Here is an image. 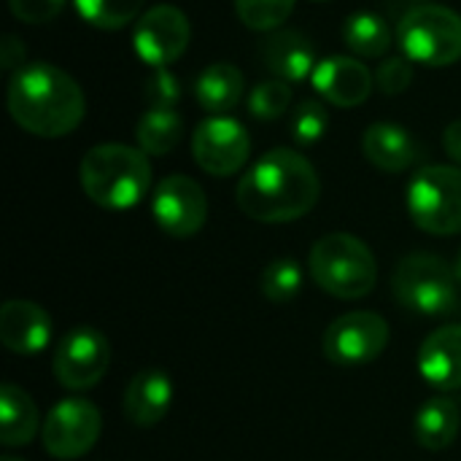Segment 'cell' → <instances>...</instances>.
I'll use <instances>...</instances> for the list:
<instances>
[{"mask_svg":"<svg viewBox=\"0 0 461 461\" xmlns=\"http://www.w3.org/2000/svg\"><path fill=\"white\" fill-rule=\"evenodd\" d=\"M8 8L24 24H46L65 8V0H8Z\"/></svg>","mask_w":461,"mask_h":461,"instance_id":"obj_32","label":"cell"},{"mask_svg":"<svg viewBox=\"0 0 461 461\" xmlns=\"http://www.w3.org/2000/svg\"><path fill=\"white\" fill-rule=\"evenodd\" d=\"M292 105V86L281 78H270L254 86L249 97V113L262 122H273Z\"/></svg>","mask_w":461,"mask_h":461,"instance_id":"obj_28","label":"cell"},{"mask_svg":"<svg viewBox=\"0 0 461 461\" xmlns=\"http://www.w3.org/2000/svg\"><path fill=\"white\" fill-rule=\"evenodd\" d=\"M343 41L359 57H384L392 46V30L378 14L359 11L346 19Z\"/></svg>","mask_w":461,"mask_h":461,"instance_id":"obj_24","label":"cell"},{"mask_svg":"<svg viewBox=\"0 0 461 461\" xmlns=\"http://www.w3.org/2000/svg\"><path fill=\"white\" fill-rule=\"evenodd\" d=\"M181 97V84L178 76L170 73L167 68H154L151 78L146 81V100L151 108H176Z\"/></svg>","mask_w":461,"mask_h":461,"instance_id":"obj_31","label":"cell"},{"mask_svg":"<svg viewBox=\"0 0 461 461\" xmlns=\"http://www.w3.org/2000/svg\"><path fill=\"white\" fill-rule=\"evenodd\" d=\"M373 73L357 57H327L313 70V89L338 108H357L373 92Z\"/></svg>","mask_w":461,"mask_h":461,"instance_id":"obj_14","label":"cell"},{"mask_svg":"<svg viewBox=\"0 0 461 461\" xmlns=\"http://www.w3.org/2000/svg\"><path fill=\"white\" fill-rule=\"evenodd\" d=\"M459 402L451 400V397H435V400L424 402L421 411L416 413L413 435H416V443L421 448H427V451H446L459 438Z\"/></svg>","mask_w":461,"mask_h":461,"instance_id":"obj_20","label":"cell"},{"mask_svg":"<svg viewBox=\"0 0 461 461\" xmlns=\"http://www.w3.org/2000/svg\"><path fill=\"white\" fill-rule=\"evenodd\" d=\"M111 365V343L95 327H73L57 346L54 378L70 392L92 389L103 381Z\"/></svg>","mask_w":461,"mask_h":461,"instance_id":"obj_10","label":"cell"},{"mask_svg":"<svg viewBox=\"0 0 461 461\" xmlns=\"http://www.w3.org/2000/svg\"><path fill=\"white\" fill-rule=\"evenodd\" d=\"M181 132H184V122L176 108H149L135 127L138 149L146 151L149 157L170 154L178 146Z\"/></svg>","mask_w":461,"mask_h":461,"instance_id":"obj_23","label":"cell"},{"mask_svg":"<svg viewBox=\"0 0 461 461\" xmlns=\"http://www.w3.org/2000/svg\"><path fill=\"white\" fill-rule=\"evenodd\" d=\"M397 43L411 62L454 65L461 59V14L435 3L411 8L397 24Z\"/></svg>","mask_w":461,"mask_h":461,"instance_id":"obj_6","label":"cell"},{"mask_svg":"<svg viewBox=\"0 0 461 461\" xmlns=\"http://www.w3.org/2000/svg\"><path fill=\"white\" fill-rule=\"evenodd\" d=\"M194 97L200 108L213 116L232 111L243 97V73L230 62H213L197 76Z\"/></svg>","mask_w":461,"mask_h":461,"instance_id":"obj_22","label":"cell"},{"mask_svg":"<svg viewBox=\"0 0 461 461\" xmlns=\"http://www.w3.org/2000/svg\"><path fill=\"white\" fill-rule=\"evenodd\" d=\"M408 213L413 224L429 235L461 232V167L429 165L421 167L408 184Z\"/></svg>","mask_w":461,"mask_h":461,"instance_id":"obj_7","label":"cell"},{"mask_svg":"<svg viewBox=\"0 0 461 461\" xmlns=\"http://www.w3.org/2000/svg\"><path fill=\"white\" fill-rule=\"evenodd\" d=\"M151 216L170 238H192L208 219V197L189 176H167L151 194Z\"/></svg>","mask_w":461,"mask_h":461,"instance_id":"obj_11","label":"cell"},{"mask_svg":"<svg viewBox=\"0 0 461 461\" xmlns=\"http://www.w3.org/2000/svg\"><path fill=\"white\" fill-rule=\"evenodd\" d=\"M192 157L208 176H232L251 157V138L232 116H211L200 122L192 138Z\"/></svg>","mask_w":461,"mask_h":461,"instance_id":"obj_12","label":"cell"},{"mask_svg":"<svg viewBox=\"0 0 461 461\" xmlns=\"http://www.w3.org/2000/svg\"><path fill=\"white\" fill-rule=\"evenodd\" d=\"M308 267L313 281L338 300H362L378 284V262L365 240L332 232L313 243Z\"/></svg>","mask_w":461,"mask_h":461,"instance_id":"obj_4","label":"cell"},{"mask_svg":"<svg viewBox=\"0 0 461 461\" xmlns=\"http://www.w3.org/2000/svg\"><path fill=\"white\" fill-rule=\"evenodd\" d=\"M24 46H22V41L16 38V35H5L3 38V43H0V65H3V70H22L24 65Z\"/></svg>","mask_w":461,"mask_h":461,"instance_id":"obj_33","label":"cell"},{"mask_svg":"<svg viewBox=\"0 0 461 461\" xmlns=\"http://www.w3.org/2000/svg\"><path fill=\"white\" fill-rule=\"evenodd\" d=\"M330 124L327 108L319 100H303L292 116V135L300 146H313L324 138Z\"/></svg>","mask_w":461,"mask_h":461,"instance_id":"obj_29","label":"cell"},{"mask_svg":"<svg viewBox=\"0 0 461 461\" xmlns=\"http://www.w3.org/2000/svg\"><path fill=\"white\" fill-rule=\"evenodd\" d=\"M389 346V321L373 311L338 316L321 340L324 357L338 367H359L375 362Z\"/></svg>","mask_w":461,"mask_h":461,"instance_id":"obj_8","label":"cell"},{"mask_svg":"<svg viewBox=\"0 0 461 461\" xmlns=\"http://www.w3.org/2000/svg\"><path fill=\"white\" fill-rule=\"evenodd\" d=\"M84 194L105 211L135 208L151 189L149 154L124 143H100L78 165Z\"/></svg>","mask_w":461,"mask_h":461,"instance_id":"obj_3","label":"cell"},{"mask_svg":"<svg viewBox=\"0 0 461 461\" xmlns=\"http://www.w3.org/2000/svg\"><path fill=\"white\" fill-rule=\"evenodd\" d=\"M146 0H76V8L84 22L100 30H122L130 22H138V14Z\"/></svg>","mask_w":461,"mask_h":461,"instance_id":"obj_25","label":"cell"},{"mask_svg":"<svg viewBox=\"0 0 461 461\" xmlns=\"http://www.w3.org/2000/svg\"><path fill=\"white\" fill-rule=\"evenodd\" d=\"M419 373L438 392L461 389V324L440 327L421 343Z\"/></svg>","mask_w":461,"mask_h":461,"instance_id":"obj_16","label":"cell"},{"mask_svg":"<svg viewBox=\"0 0 461 461\" xmlns=\"http://www.w3.org/2000/svg\"><path fill=\"white\" fill-rule=\"evenodd\" d=\"M443 146H446V154L456 162L461 167V119L451 122L443 132Z\"/></svg>","mask_w":461,"mask_h":461,"instance_id":"obj_34","label":"cell"},{"mask_svg":"<svg viewBox=\"0 0 461 461\" xmlns=\"http://www.w3.org/2000/svg\"><path fill=\"white\" fill-rule=\"evenodd\" d=\"M454 273H456V278H459L461 284V249L456 251V259H454Z\"/></svg>","mask_w":461,"mask_h":461,"instance_id":"obj_35","label":"cell"},{"mask_svg":"<svg viewBox=\"0 0 461 461\" xmlns=\"http://www.w3.org/2000/svg\"><path fill=\"white\" fill-rule=\"evenodd\" d=\"M38 427H41V416H38L32 397L14 384L0 386V438H3V446L19 448V446L32 443V438L38 435Z\"/></svg>","mask_w":461,"mask_h":461,"instance_id":"obj_21","label":"cell"},{"mask_svg":"<svg viewBox=\"0 0 461 461\" xmlns=\"http://www.w3.org/2000/svg\"><path fill=\"white\" fill-rule=\"evenodd\" d=\"M413 81V68L408 57H389L375 73V84L384 95H402Z\"/></svg>","mask_w":461,"mask_h":461,"instance_id":"obj_30","label":"cell"},{"mask_svg":"<svg viewBox=\"0 0 461 461\" xmlns=\"http://www.w3.org/2000/svg\"><path fill=\"white\" fill-rule=\"evenodd\" d=\"M192 38V24L186 14L176 5L149 8L132 30V46L138 57L151 68H167L176 62Z\"/></svg>","mask_w":461,"mask_h":461,"instance_id":"obj_13","label":"cell"},{"mask_svg":"<svg viewBox=\"0 0 461 461\" xmlns=\"http://www.w3.org/2000/svg\"><path fill=\"white\" fill-rule=\"evenodd\" d=\"M0 461H22V459H16V456H3Z\"/></svg>","mask_w":461,"mask_h":461,"instance_id":"obj_36","label":"cell"},{"mask_svg":"<svg viewBox=\"0 0 461 461\" xmlns=\"http://www.w3.org/2000/svg\"><path fill=\"white\" fill-rule=\"evenodd\" d=\"M300 289H303V267L289 257L273 259L259 276V292L276 305L294 300Z\"/></svg>","mask_w":461,"mask_h":461,"instance_id":"obj_26","label":"cell"},{"mask_svg":"<svg viewBox=\"0 0 461 461\" xmlns=\"http://www.w3.org/2000/svg\"><path fill=\"white\" fill-rule=\"evenodd\" d=\"M103 432L100 411L81 397H68L57 402L43 421V448L49 456L62 461L78 459L95 448Z\"/></svg>","mask_w":461,"mask_h":461,"instance_id":"obj_9","label":"cell"},{"mask_svg":"<svg viewBox=\"0 0 461 461\" xmlns=\"http://www.w3.org/2000/svg\"><path fill=\"white\" fill-rule=\"evenodd\" d=\"M297 0H235L238 19L257 32H276L294 11Z\"/></svg>","mask_w":461,"mask_h":461,"instance_id":"obj_27","label":"cell"},{"mask_svg":"<svg viewBox=\"0 0 461 461\" xmlns=\"http://www.w3.org/2000/svg\"><path fill=\"white\" fill-rule=\"evenodd\" d=\"M321 194L316 167L294 149L262 154L238 181V208L262 224H286L313 211Z\"/></svg>","mask_w":461,"mask_h":461,"instance_id":"obj_1","label":"cell"},{"mask_svg":"<svg viewBox=\"0 0 461 461\" xmlns=\"http://www.w3.org/2000/svg\"><path fill=\"white\" fill-rule=\"evenodd\" d=\"M313 3H324V0H313Z\"/></svg>","mask_w":461,"mask_h":461,"instance_id":"obj_37","label":"cell"},{"mask_svg":"<svg viewBox=\"0 0 461 461\" xmlns=\"http://www.w3.org/2000/svg\"><path fill=\"white\" fill-rule=\"evenodd\" d=\"M259 59L276 78H281L286 84H297V81L313 76V70L319 65L311 38L297 30L270 32L259 46Z\"/></svg>","mask_w":461,"mask_h":461,"instance_id":"obj_17","label":"cell"},{"mask_svg":"<svg viewBox=\"0 0 461 461\" xmlns=\"http://www.w3.org/2000/svg\"><path fill=\"white\" fill-rule=\"evenodd\" d=\"M362 151L367 162L384 173H402L419 157L413 135L402 124H394V122L370 124L362 135Z\"/></svg>","mask_w":461,"mask_h":461,"instance_id":"obj_19","label":"cell"},{"mask_svg":"<svg viewBox=\"0 0 461 461\" xmlns=\"http://www.w3.org/2000/svg\"><path fill=\"white\" fill-rule=\"evenodd\" d=\"M51 340V319L46 308L30 300H8L0 308V343L19 357L41 354Z\"/></svg>","mask_w":461,"mask_h":461,"instance_id":"obj_15","label":"cell"},{"mask_svg":"<svg viewBox=\"0 0 461 461\" xmlns=\"http://www.w3.org/2000/svg\"><path fill=\"white\" fill-rule=\"evenodd\" d=\"M461 284L438 254H411L400 259L392 276V292L397 303L419 316H454L461 311Z\"/></svg>","mask_w":461,"mask_h":461,"instance_id":"obj_5","label":"cell"},{"mask_svg":"<svg viewBox=\"0 0 461 461\" xmlns=\"http://www.w3.org/2000/svg\"><path fill=\"white\" fill-rule=\"evenodd\" d=\"M5 103L11 119L38 138L70 135L86 113L84 89L70 73L49 62H32L16 70Z\"/></svg>","mask_w":461,"mask_h":461,"instance_id":"obj_2","label":"cell"},{"mask_svg":"<svg viewBox=\"0 0 461 461\" xmlns=\"http://www.w3.org/2000/svg\"><path fill=\"white\" fill-rule=\"evenodd\" d=\"M173 381L162 370H140L124 392V419L135 427H157L173 405Z\"/></svg>","mask_w":461,"mask_h":461,"instance_id":"obj_18","label":"cell"}]
</instances>
